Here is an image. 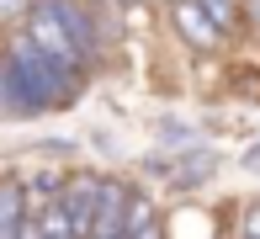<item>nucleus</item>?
<instances>
[{"label":"nucleus","mask_w":260,"mask_h":239,"mask_svg":"<svg viewBox=\"0 0 260 239\" xmlns=\"http://www.w3.org/2000/svg\"><path fill=\"white\" fill-rule=\"evenodd\" d=\"M16 239H43V223L38 218H21L16 223Z\"/></svg>","instance_id":"f8f14e48"},{"label":"nucleus","mask_w":260,"mask_h":239,"mask_svg":"<svg viewBox=\"0 0 260 239\" xmlns=\"http://www.w3.org/2000/svg\"><path fill=\"white\" fill-rule=\"evenodd\" d=\"M48 11H53L58 21H64V32L75 38L80 58H85V64H96V58H101V32H96V11H90L85 0H48Z\"/></svg>","instance_id":"7ed1b4c3"},{"label":"nucleus","mask_w":260,"mask_h":239,"mask_svg":"<svg viewBox=\"0 0 260 239\" xmlns=\"http://www.w3.org/2000/svg\"><path fill=\"white\" fill-rule=\"evenodd\" d=\"M117 6H133V0H117Z\"/></svg>","instance_id":"dca6fc26"},{"label":"nucleus","mask_w":260,"mask_h":239,"mask_svg":"<svg viewBox=\"0 0 260 239\" xmlns=\"http://www.w3.org/2000/svg\"><path fill=\"white\" fill-rule=\"evenodd\" d=\"M239 239H260V202H255V207L239 218Z\"/></svg>","instance_id":"9b49d317"},{"label":"nucleus","mask_w":260,"mask_h":239,"mask_svg":"<svg viewBox=\"0 0 260 239\" xmlns=\"http://www.w3.org/2000/svg\"><path fill=\"white\" fill-rule=\"evenodd\" d=\"M21 32L32 38V48H38L43 58H53L58 69H69V75H85V58H80V48H75V38L64 32V21L48 11V0H32V16L21 21Z\"/></svg>","instance_id":"f03ea898"},{"label":"nucleus","mask_w":260,"mask_h":239,"mask_svg":"<svg viewBox=\"0 0 260 239\" xmlns=\"http://www.w3.org/2000/svg\"><path fill=\"white\" fill-rule=\"evenodd\" d=\"M127 181H101V197H96V223H90V239H117L122 234V218H127Z\"/></svg>","instance_id":"423d86ee"},{"label":"nucleus","mask_w":260,"mask_h":239,"mask_svg":"<svg viewBox=\"0 0 260 239\" xmlns=\"http://www.w3.org/2000/svg\"><path fill=\"white\" fill-rule=\"evenodd\" d=\"M197 6L207 11V21L223 32V38H234V32L244 27V11H239V0H197Z\"/></svg>","instance_id":"0eeeda50"},{"label":"nucleus","mask_w":260,"mask_h":239,"mask_svg":"<svg viewBox=\"0 0 260 239\" xmlns=\"http://www.w3.org/2000/svg\"><path fill=\"white\" fill-rule=\"evenodd\" d=\"M0 117H11V91H6V58H0Z\"/></svg>","instance_id":"ddd939ff"},{"label":"nucleus","mask_w":260,"mask_h":239,"mask_svg":"<svg viewBox=\"0 0 260 239\" xmlns=\"http://www.w3.org/2000/svg\"><path fill=\"white\" fill-rule=\"evenodd\" d=\"M127 239H165V234H159V223H144V229H133Z\"/></svg>","instance_id":"4468645a"},{"label":"nucleus","mask_w":260,"mask_h":239,"mask_svg":"<svg viewBox=\"0 0 260 239\" xmlns=\"http://www.w3.org/2000/svg\"><path fill=\"white\" fill-rule=\"evenodd\" d=\"M27 207H21V181H0V229L6 223H21Z\"/></svg>","instance_id":"6e6552de"},{"label":"nucleus","mask_w":260,"mask_h":239,"mask_svg":"<svg viewBox=\"0 0 260 239\" xmlns=\"http://www.w3.org/2000/svg\"><path fill=\"white\" fill-rule=\"evenodd\" d=\"M27 16H32V0H0V27L6 32H21Z\"/></svg>","instance_id":"9d476101"},{"label":"nucleus","mask_w":260,"mask_h":239,"mask_svg":"<svg viewBox=\"0 0 260 239\" xmlns=\"http://www.w3.org/2000/svg\"><path fill=\"white\" fill-rule=\"evenodd\" d=\"M0 239H16V223H6V229H0Z\"/></svg>","instance_id":"2eb2a0df"},{"label":"nucleus","mask_w":260,"mask_h":239,"mask_svg":"<svg viewBox=\"0 0 260 239\" xmlns=\"http://www.w3.org/2000/svg\"><path fill=\"white\" fill-rule=\"evenodd\" d=\"M96 197H101V181H96V175H75V181L58 186V202H64V213H69L75 239H90V223H96Z\"/></svg>","instance_id":"20e7f679"},{"label":"nucleus","mask_w":260,"mask_h":239,"mask_svg":"<svg viewBox=\"0 0 260 239\" xmlns=\"http://www.w3.org/2000/svg\"><path fill=\"white\" fill-rule=\"evenodd\" d=\"M117 239H127V234H117Z\"/></svg>","instance_id":"f3484780"},{"label":"nucleus","mask_w":260,"mask_h":239,"mask_svg":"<svg viewBox=\"0 0 260 239\" xmlns=\"http://www.w3.org/2000/svg\"><path fill=\"white\" fill-rule=\"evenodd\" d=\"M0 58H6L11 117H43V112H53V106H75L85 75H69V69H58L53 58H43L27 32H11V43H6Z\"/></svg>","instance_id":"f257e3e1"},{"label":"nucleus","mask_w":260,"mask_h":239,"mask_svg":"<svg viewBox=\"0 0 260 239\" xmlns=\"http://www.w3.org/2000/svg\"><path fill=\"white\" fill-rule=\"evenodd\" d=\"M144 223H154V202H149L144 191H133V197H127V218H122V234L144 229Z\"/></svg>","instance_id":"1a4fd4ad"},{"label":"nucleus","mask_w":260,"mask_h":239,"mask_svg":"<svg viewBox=\"0 0 260 239\" xmlns=\"http://www.w3.org/2000/svg\"><path fill=\"white\" fill-rule=\"evenodd\" d=\"M170 16H175V32H181V38L191 43L197 53H218V48L229 43V38H223V32L207 21V11L197 6V0H175V6H170Z\"/></svg>","instance_id":"39448f33"}]
</instances>
